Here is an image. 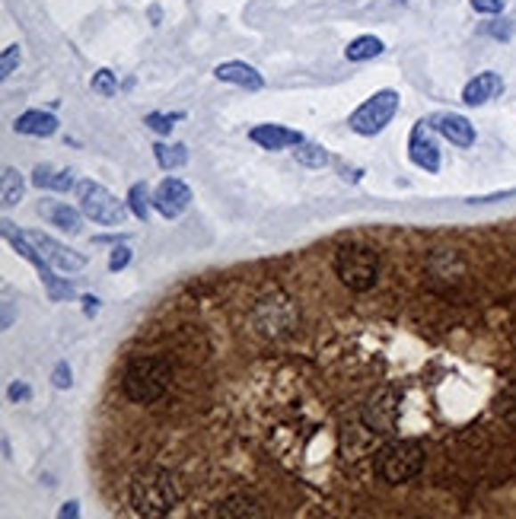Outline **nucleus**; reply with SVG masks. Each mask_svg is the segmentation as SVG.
Returning <instances> with one entry per match:
<instances>
[{
    "instance_id": "0eeeda50",
    "label": "nucleus",
    "mask_w": 516,
    "mask_h": 519,
    "mask_svg": "<svg viewBox=\"0 0 516 519\" xmlns=\"http://www.w3.org/2000/svg\"><path fill=\"white\" fill-rule=\"evenodd\" d=\"M4 236H7V243L13 245L16 252L23 255V259L38 271V277H42V284H45V290H48V300H54V303H58V300H70V297H74V284L54 277L52 265H48V261L42 259V252H38L36 245L26 239V233H13V223L4 220Z\"/></svg>"
},
{
    "instance_id": "f03ea898",
    "label": "nucleus",
    "mask_w": 516,
    "mask_h": 519,
    "mask_svg": "<svg viewBox=\"0 0 516 519\" xmlns=\"http://www.w3.org/2000/svg\"><path fill=\"white\" fill-rule=\"evenodd\" d=\"M172 383V364L163 357H137L121 376V389L135 405H153L166 395Z\"/></svg>"
},
{
    "instance_id": "f257e3e1",
    "label": "nucleus",
    "mask_w": 516,
    "mask_h": 519,
    "mask_svg": "<svg viewBox=\"0 0 516 519\" xmlns=\"http://www.w3.org/2000/svg\"><path fill=\"white\" fill-rule=\"evenodd\" d=\"M127 498L135 507L137 516H166L172 507L179 504V490L172 482L169 472L163 468H143L131 478V488H127Z\"/></svg>"
},
{
    "instance_id": "2f4dec72",
    "label": "nucleus",
    "mask_w": 516,
    "mask_h": 519,
    "mask_svg": "<svg viewBox=\"0 0 516 519\" xmlns=\"http://www.w3.org/2000/svg\"><path fill=\"white\" fill-rule=\"evenodd\" d=\"M10 399H13V401H26V399H29V386H26V383H13V386H10Z\"/></svg>"
},
{
    "instance_id": "cd10ccee",
    "label": "nucleus",
    "mask_w": 516,
    "mask_h": 519,
    "mask_svg": "<svg viewBox=\"0 0 516 519\" xmlns=\"http://www.w3.org/2000/svg\"><path fill=\"white\" fill-rule=\"evenodd\" d=\"M127 265H131V249H127V245H115L112 255H109V271L119 275V271H125Z\"/></svg>"
},
{
    "instance_id": "b1692460",
    "label": "nucleus",
    "mask_w": 516,
    "mask_h": 519,
    "mask_svg": "<svg viewBox=\"0 0 516 519\" xmlns=\"http://www.w3.org/2000/svg\"><path fill=\"white\" fill-rule=\"evenodd\" d=\"M220 516H258V504H255L252 498H246V494H236V498H226L224 504L217 507Z\"/></svg>"
},
{
    "instance_id": "c756f323",
    "label": "nucleus",
    "mask_w": 516,
    "mask_h": 519,
    "mask_svg": "<svg viewBox=\"0 0 516 519\" xmlns=\"http://www.w3.org/2000/svg\"><path fill=\"white\" fill-rule=\"evenodd\" d=\"M52 383H54V386H58V389H70V386H74V373H70V367L64 364V360H61V364L54 367Z\"/></svg>"
},
{
    "instance_id": "72a5a7b5",
    "label": "nucleus",
    "mask_w": 516,
    "mask_h": 519,
    "mask_svg": "<svg viewBox=\"0 0 516 519\" xmlns=\"http://www.w3.org/2000/svg\"><path fill=\"white\" fill-rule=\"evenodd\" d=\"M83 312H86V316H96V312H99V300L96 297H83Z\"/></svg>"
},
{
    "instance_id": "bb28decb",
    "label": "nucleus",
    "mask_w": 516,
    "mask_h": 519,
    "mask_svg": "<svg viewBox=\"0 0 516 519\" xmlns=\"http://www.w3.org/2000/svg\"><path fill=\"white\" fill-rule=\"evenodd\" d=\"M185 115L182 111H176V115H163V111H150L147 119H143V125H150L157 134H169L172 131V121H182Z\"/></svg>"
},
{
    "instance_id": "dca6fc26",
    "label": "nucleus",
    "mask_w": 516,
    "mask_h": 519,
    "mask_svg": "<svg viewBox=\"0 0 516 519\" xmlns=\"http://www.w3.org/2000/svg\"><path fill=\"white\" fill-rule=\"evenodd\" d=\"M392 401H396V395L392 392L376 395L367 408H364V424L373 427L376 433H392L396 431V405H392Z\"/></svg>"
},
{
    "instance_id": "4468645a",
    "label": "nucleus",
    "mask_w": 516,
    "mask_h": 519,
    "mask_svg": "<svg viewBox=\"0 0 516 519\" xmlns=\"http://www.w3.org/2000/svg\"><path fill=\"white\" fill-rule=\"evenodd\" d=\"M214 77L224 83H233V86L249 89V93L265 86V77L258 74L252 64H246V61H224V64L214 67Z\"/></svg>"
},
{
    "instance_id": "f3484780",
    "label": "nucleus",
    "mask_w": 516,
    "mask_h": 519,
    "mask_svg": "<svg viewBox=\"0 0 516 519\" xmlns=\"http://www.w3.org/2000/svg\"><path fill=\"white\" fill-rule=\"evenodd\" d=\"M61 121L54 119L52 111H42V109H29L23 111L20 119L13 121V131L16 134H29V137H52L58 131Z\"/></svg>"
},
{
    "instance_id": "a878e982",
    "label": "nucleus",
    "mask_w": 516,
    "mask_h": 519,
    "mask_svg": "<svg viewBox=\"0 0 516 519\" xmlns=\"http://www.w3.org/2000/svg\"><path fill=\"white\" fill-rule=\"evenodd\" d=\"M20 61H23V52H20V45H7V48H4V58H0V77H4V80H10V77L16 74Z\"/></svg>"
},
{
    "instance_id": "2eb2a0df",
    "label": "nucleus",
    "mask_w": 516,
    "mask_h": 519,
    "mask_svg": "<svg viewBox=\"0 0 516 519\" xmlns=\"http://www.w3.org/2000/svg\"><path fill=\"white\" fill-rule=\"evenodd\" d=\"M504 93V80L501 74H494V70H485V74H475L463 89V103L465 105H485L491 99H497Z\"/></svg>"
},
{
    "instance_id": "9d476101",
    "label": "nucleus",
    "mask_w": 516,
    "mask_h": 519,
    "mask_svg": "<svg viewBox=\"0 0 516 519\" xmlns=\"http://www.w3.org/2000/svg\"><path fill=\"white\" fill-rule=\"evenodd\" d=\"M188 204H192V188L182 182V178H163L153 192V208L166 217V220H176L179 214H185Z\"/></svg>"
},
{
    "instance_id": "393cba45",
    "label": "nucleus",
    "mask_w": 516,
    "mask_h": 519,
    "mask_svg": "<svg viewBox=\"0 0 516 519\" xmlns=\"http://www.w3.org/2000/svg\"><path fill=\"white\" fill-rule=\"evenodd\" d=\"M90 86H93V93L102 99H112L115 93H119V80H115V74L109 70V67H99L96 74H93Z\"/></svg>"
},
{
    "instance_id": "4be33fe9",
    "label": "nucleus",
    "mask_w": 516,
    "mask_h": 519,
    "mask_svg": "<svg viewBox=\"0 0 516 519\" xmlns=\"http://www.w3.org/2000/svg\"><path fill=\"white\" fill-rule=\"evenodd\" d=\"M153 153H157V163L163 166V169H179V166L188 163L185 144H157Z\"/></svg>"
},
{
    "instance_id": "9b49d317",
    "label": "nucleus",
    "mask_w": 516,
    "mask_h": 519,
    "mask_svg": "<svg viewBox=\"0 0 516 519\" xmlns=\"http://www.w3.org/2000/svg\"><path fill=\"white\" fill-rule=\"evenodd\" d=\"M430 125L437 128V134H443L449 144H456V147H471L475 144V125H471L465 115H456V111H440L430 119Z\"/></svg>"
},
{
    "instance_id": "423d86ee",
    "label": "nucleus",
    "mask_w": 516,
    "mask_h": 519,
    "mask_svg": "<svg viewBox=\"0 0 516 519\" xmlns=\"http://www.w3.org/2000/svg\"><path fill=\"white\" fill-rule=\"evenodd\" d=\"M396 111H398V93L396 89H380V93H373L367 103H360L357 109H354L348 125H351V131L360 134V137H373V134H380L382 128L396 119Z\"/></svg>"
},
{
    "instance_id": "473e14b6",
    "label": "nucleus",
    "mask_w": 516,
    "mask_h": 519,
    "mask_svg": "<svg viewBox=\"0 0 516 519\" xmlns=\"http://www.w3.org/2000/svg\"><path fill=\"white\" fill-rule=\"evenodd\" d=\"M58 516H64V519H68V516H80V504H77V500H70V504L61 507Z\"/></svg>"
},
{
    "instance_id": "6e6552de",
    "label": "nucleus",
    "mask_w": 516,
    "mask_h": 519,
    "mask_svg": "<svg viewBox=\"0 0 516 519\" xmlns=\"http://www.w3.org/2000/svg\"><path fill=\"white\" fill-rule=\"evenodd\" d=\"M408 156L412 163L424 172L440 169V144H437V128L430 121H418L408 137Z\"/></svg>"
},
{
    "instance_id": "7c9ffc66",
    "label": "nucleus",
    "mask_w": 516,
    "mask_h": 519,
    "mask_svg": "<svg viewBox=\"0 0 516 519\" xmlns=\"http://www.w3.org/2000/svg\"><path fill=\"white\" fill-rule=\"evenodd\" d=\"M487 32H491L494 38H504V42H507V38L513 36V26H510V22H501V26H487Z\"/></svg>"
},
{
    "instance_id": "39448f33",
    "label": "nucleus",
    "mask_w": 516,
    "mask_h": 519,
    "mask_svg": "<svg viewBox=\"0 0 516 519\" xmlns=\"http://www.w3.org/2000/svg\"><path fill=\"white\" fill-rule=\"evenodd\" d=\"M77 201H80L83 214L90 217L93 223H102V227H121L127 210H131L125 201H119L99 182H80L77 185Z\"/></svg>"
},
{
    "instance_id": "aec40b11",
    "label": "nucleus",
    "mask_w": 516,
    "mask_h": 519,
    "mask_svg": "<svg viewBox=\"0 0 516 519\" xmlns=\"http://www.w3.org/2000/svg\"><path fill=\"white\" fill-rule=\"evenodd\" d=\"M23 192H26V182H23V172L13 169V166H4V208H16L20 201H23Z\"/></svg>"
},
{
    "instance_id": "7ed1b4c3",
    "label": "nucleus",
    "mask_w": 516,
    "mask_h": 519,
    "mask_svg": "<svg viewBox=\"0 0 516 519\" xmlns=\"http://www.w3.org/2000/svg\"><path fill=\"white\" fill-rule=\"evenodd\" d=\"M335 271L344 287L354 290V293H364L380 277V252H376L373 245L348 243L335 252Z\"/></svg>"
},
{
    "instance_id": "412c9836",
    "label": "nucleus",
    "mask_w": 516,
    "mask_h": 519,
    "mask_svg": "<svg viewBox=\"0 0 516 519\" xmlns=\"http://www.w3.org/2000/svg\"><path fill=\"white\" fill-rule=\"evenodd\" d=\"M293 160H297L299 166H309V169H322V166H329V150L322 147V144L303 141L293 150Z\"/></svg>"
},
{
    "instance_id": "5701e85b",
    "label": "nucleus",
    "mask_w": 516,
    "mask_h": 519,
    "mask_svg": "<svg viewBox=\"0 0 516 519\" xmlns=\"http://www.w3.org/2000/svg\"><path fill=\"white\" fill-rule=\"evenodd\" d=\"M127 208H131V214H135L137 220L147 223L150 208H153V194H150V188L143 185V182H137V185H131V192H127Z\"/></svg>"
},
{
    "instance_id": "20e7f679",
    "label": "nucleus",
    "mask_w": 516,
    "mask_h": 519,
    "mask_svg": "<svg viewBox=\"0 0 516 519\" xmlns=\"http://www.w3.org/2000/svg\"><path fill=\"white\" fill-rule=\"evenodd\" d=\"M424 446L418 440H392L376 453V475L386 484H402L412 482L424 468Z\"/></svg>"
},
{
    "instance_id": "c85d7f7f",
    "label": "nucleus",
    "mask_w": 516,
    "mask_h": 519,
    "mask_svg": "<svg viewBox=\"0 0 516 519\" xmlns=\"http://www.w3.org/2000/svg\"><path fill=\"white\" fill-rule=\"evenodd\" d=\"M504 7H507V0H471V10L481 16H497L504 13Z\"/></svg>"
},
{
    "instance_id": "6ab92c4d",
    "label": "nucleus",
    "mask_w": 516,
    "mask_h": 519,
    "mask_svg": "<svg viewBox=\"0 0 516 519\" xmlns=\"http://www.w3.org/2000/svg\"><path fill=\"white\" fill-rule=\"evenodd\" d=\"M382 52H386V45H382V38H376V36H357L354 42H348V48H344V58L357 64V61L380 58Z\"/></svg>"
},
{
    "instance_id": "1a4fd4ad",
    "label": "nucleus",
    "mask_w": 516,
    "mask_h": 519,
    "mask_svg": "<svg viewBox=\"0 0 516 519\" xmlns=\"http://www.w3.org/2000/svg\"><path fill=\"white\" fill-rule=\"evenodd\" d=\"M26 239L42 252V259H45L48 265L61 268V271H83V268H86V255L74 252L68 245H61L58 239L45 236V233H26Z\"/></svg>"
},
{
    "instance_id": "ddd939ff",
    "label": "nucleus",
    "mask_w": 516,
    "mask_h": 519,
    "mask_svg": "<svg viewBox=\"0 0 516 519\" xmlns=\"http://www.w3.org/2000/svg\"><path fill=\"white\" fill-rule=\"evenodd\" d=\"M249 141L258 144L262 150H287V147H299L303 144V134L293 131V128L284 125H255L249 131Z\"/></svg>"
},
{
    "instance_id": "a211bd4d",
    "label": "nucleus",
    "mask_w": 516,
    "mask_h": 519,
    "mask_svg": "<svg viewBox=\"0 0 516 519\" xmlns=\"http://www.w3.org/2000/svg\"><path fill=\"white\" fill-rule=\"evenodd\" d=\"M32 185L48 188V192H70V188H74V172L58 169V166H52V163H38L36 169H32Z\"/></svg>"
},
{
    "instance_id": "f8f14e48",
    "label": "nucleus",
    "mask_w": 516,
    "mask_h": 519,
    "mask_svg": "<svg viewBox=\"0 0 516 519\" xmlns=\"http://www.w3.org/2000/svg\"><path fill=\"white\" fill-rule=\"evenodd\" d=\"M36 210H38V217H42V220H48L52 227H58L61 233H70V236H77V233L83 230V210L70 208L68 201H42Z\"/></svg>"
}]
</instances>
